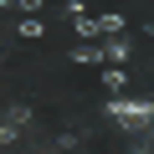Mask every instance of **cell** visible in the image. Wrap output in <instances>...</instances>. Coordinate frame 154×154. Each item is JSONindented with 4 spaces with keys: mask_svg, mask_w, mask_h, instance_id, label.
Segmentation results:
<instances>
[{
    "mask_svg": "<svg viewBox=\"0 0 154 154\" xmlns=\"http://www.w3.org/2000/svg\"><path fill=\"white\" fill-rule=\"evenodd\" d=\"M103 113H108L123 134H134V128H149V123H154V103H149V98H128V93L108 98V103H103Z\"/></svg>",
    "mask_w": 154,
    "mask_h": 154,
    "instance_id": "6da1fadb",
    "label": "cell"
},
{
    "mask_svg": "<svg viewBox=\"0 0 154 154\" xmlns=\"http://www.w3.org/2000/svg\"><path fill=\"white\" fill-rule=\"evenodd\" d=\"M31 123H36V108H31V103H11L5 113H0V149L21 144V139L31 134Z\"/></svg>",
    "mask_w": 154,
    "mask_h": 154,
    "instance_id": "7a4b0ae2",
    "label": "cell"
},
{
    "mask_svg": "<svg viewBox=\"0 0 154 154\" xmlns=\"http://www.w3.org/2000/svg\"><path fill=\"white\" fill-rule=\"evenodd\" d=\"M128 57H134V41H128V31H118V36H103V62L123 67Z\"/></svg>",
    "mask_w": 154,
    "mask_h": 154,
    "instance_id": "3957f363",
    "label": "cell"
},
{
    "mask_svg": "<svg viewBox=\"0 0 154 154\" xmlns=\"http://www.w3.org/2000/svg\"><path fill=\"white\" fill-rule=\"evenodd\" d=\"M72 31H77V41H103V26H98V16H72Z\"/></svg>",
    "mask_w": 154,
    "mask_h": 154,
    "instance_id": "277c9868",
    "label": "cell"
},
{
    "mask_svg": "<svg viewBox=\"0 0 154 154\" xmlns=\"http://www.w3.org/2000/svg\"><path fill=\"white\" fill-rule=\"evenodd\" d=\"M77 144H88V128H62L46 139V149H77Z\"/></svg>",
    "mask_w": 154,
    "mask_h": 154,
    "instance_id": "5b68a950",
    "label": "cell"
},
{
    "mask_svg": "<svg viewBox=\"0 0 154 154\" xmlns=\"http://www.w3.org/2000/svg\"><path fill=\"white\" fill-rule=\"evenodd\" d=\"M103 88H108V98L128 93V72H123V67H108V72H103Z\"/></svg>",
    "mask_w": 154,
    "mask_h": 154,
    "instance_id": "8992f818",
    "label": "cell"
},
{
    "mask_svg": "<svg viewBox=\"0 0 154 154\" xmlns=\"http://www.w3.org/2000/svg\"><path fill=\"white\" fill-rule=\"evenodd\" d=\"M72 62H82V67H98V62H103V46H98V41H82V46H72Z\"/></svg>",
    "mask_w": 154,
    "mask_h": 154,
    "instance_id": "52a82bcc",
    "label": "cell"
},
{
    "mask_svg": "<svg viewBox=\"0 0 154 154\" xmlns=\"http://www.w3.org/2000/svg\"><path fill=\"white\" fill-rule=\"evenodd\" d=\"M16 31H21V41H36V36H46V21H41V16H26Z\"/></svg>",
    "mask_w": 154,
    "mask_h": 154,
    "instance_id": "ba28073f",
    "label": "cell"
},
{
    "mask_svg": "<svg viewBox=\"0 0 154 154\" xmlns=\"http://www.w3.org/2000/svg\"><path fill=\"white\" fill-rule=\"evenodd\" d=\"M98 26H103V36H118V31H128V26H123V16H98Z\"/></svg>",
    "mask_w": 154,
    "mask_h": 154,
    "instance_id": "9c48e42d",
    "label": "cell"
},
{
    "mask_svg": "<svg viewBox=\"0 0 154 154\" xmlns=\"http://www.w3.org/2000/svg\"><path fill=\"white\" fill-rule=\"evenodd\" d=\"M16 11H26V16H36V11H41V0H16Z\"/></svg>",
    "mask_w": 154,
    "mask_h": 154,
    "instance_id": "30bf717a",
    "label": "cell"
},
{
    "mask_svg": "<svg viewBox=\"0 0 154 154\" xmlns=\"http://www.w3.org/2000/svg\"><path fill=\"white\" fill-rule=\"evenodd\" d=\"M5 5H16V0H0V11H5Z\"/></svg>",
    "mask_w": 154,
    "mask_h": 154,
    "instance_id": "8fae6325",
    "label": "cell"
}]
</instances>
